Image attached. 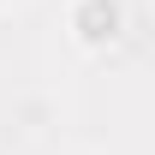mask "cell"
Wrapping results in <instances>:
<instances>
[{
  "mask_svg": "<svg viewBox=\"0 0 155 155\" xmlns=\"http://www.w3.org/2000/svg\"><path fill=\"white\" fill-rule=\"evenodd\" d=\"M66 30H72V42H78V48L107 54V48L125 36V0H72Z\"/></svg>",
  "mask_w": 155,
  "mask_h": 155,
  "instance_id": "obj_1",
  "label": "cell"
}]
</instances>
